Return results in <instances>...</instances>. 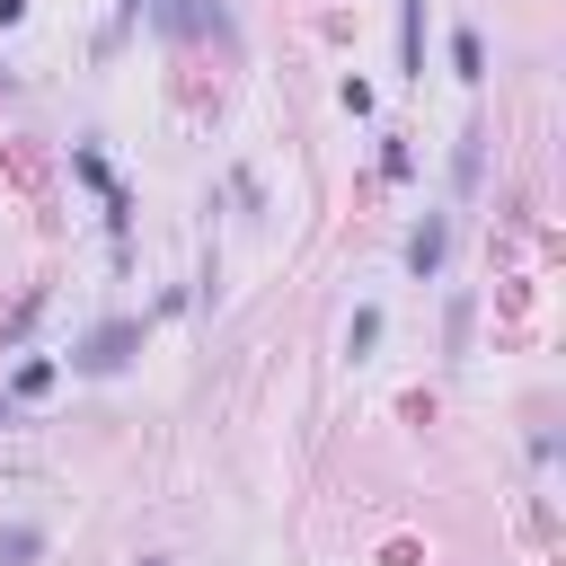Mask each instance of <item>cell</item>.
I'll list each match as a JSON object with an SVG mask.
<instances>
[{
  "label": "cell",
  "instance_id": "7a4b0ae2",
  "mask_svg": "<svg viewBox=\"0 0 566 566\" xmlns=\"http://www.w3.org/2000/svg\"><path fill=\"white\" fill-rule=\"evenodd\" d=\"M442 256H451V212H424V221L407 230V274H416V283H433V274H442Z\"/></svg>",
  "mask_w": 566,
  "mask_h": 566
},
{
  "label": "cell",
  "instance_id": "5b68a950",
  "mask_svg": "<svg viewBox=\"0 0 566 566\" xmlns=\"http://www.w3.org/2000/svg\"><path fill=\"white\" fill-rule=\"evenodd\" d=\"M478 177H486V133L469 124V133H460V150H451V186H460V195H478Z\"/></svg>",
  "mask_w": 566,
  "mask_h": 566
},
{
  "label": "cell",
  "instance_id": "8fae6325",
  "mask_svg": "<svg viewBox=\"0 0 566 566\" xmlns=\"http://www.w3.org/2000/svg\"><path fill=\"white\" fill-rule=\"evenodd\" d=\"M336 106H345V115H371V80L345 71V80H336Z\"/></svg>",
  "mask_w": 566,
  "mask_h": 566
},
{
  "label": "cell",
  "instance_id": "9a60e30c",
  "mask_svg": "<svg viewBox=\"0 0 566 566\" xmlns=\"http://www.w3.org/2000/svg\"><path fill=\"white\" fill-rule=\"evenodd\" d=\"M142 566H168V557H142Z\"/></svg>",
  "mask_w": 566,
  "mask_h": 566
},
{
  "label": "cell",
  "instance_id": "4fadbf2b",
  "mask_svg": "<svg viewBox=\"0 0 566 566\" xmlns=\"http://www.w3.org/2000/svg\"><path fill=\"white\" fill-rule=\"evenodd\" d=\"M9 424H18V398H9V389H0V433H9Z\"/></svg>",
  "mask_w": 566,
  "mask_h": 566
},
{
  "label": "cell",
  "instance_id": "3957f363",
  "mask_svg": "<svg viewBox=\"0 0 566 566\" xmlns=\"http://www.w3.org/2000/svg\"><path fill=\"white\" fill-rule=\"evenodd\" d=\"M398 71L424 80V0H398Z\"/></svg>",
  "mask_w": 566,
  "mask_h": 566
},
{
  "label": "cell",
  "instance_id": "8992f818",
  "mask_svg": "<svg viewBox=\"0 0 566 566\" xmlns=\"http://www.w3.org/2000/svg\"><path fill=\"white\" fill-rule=\"evenodd\" d=\"M53 380H62V354H27V363L9 371V398H44Z\"/></svg>",
  "mask_w": 566,
  "mask_h": 566
},
{
  "label": "cell",
  "instance_id": "277c9868",
  "mask_svg": "<svg viewBox=\"0 0 566 566\" xmlns=\"http://www.w3.org/2000/svg\"><path fill=\"white\" fill-rule=\"evenodd\" d=\"M71 177H80V186H88V195H97V203H106V195H115V186H124V177H115V168H106V150H97V142H71Z\"/></svg>",
  "mask_w": 566,
  "mask_h": 566
},
{
  "label": "cell",
  "instance_id": "30bf717a",
  "mask_svg": "<svg viewBox=\"0 0 566 566\" xmlns=\"http://www.w3.org/2000/svg\"><path fill=\"white\" fill-rule=\"evenodd\" d=\"M380 177H389V186H407V177H416V150H407V142H398V133H389V142H380Z\"/></svg>",
  "mask_w": 566,
  "mask_h": 566
},
{
  "label": "cell",
  "instance_id": "6da1fadb",
  "mask_svg": "<svg viewBox=\"0 0 566 566\" xmlns=\"http://www.w3.org/2000/svg\"><path fill=\"white\" fill-rule=\"evenodd\" d=\"M133 354H142V318H106V327H88V336L71 345V371H80V380H115Z\"/></svg>",
  "mask_w": 566,
  "mask_h": 566
},
{
  "label": "cell",
  "instance_id": "9c48e42d",
  "mask_svg": "<svg viewBox=\"0 0 566 566\" xmlns=\"http://www.w3.org/2000/svg\"><path fill=\"white\" fill-rule=\"evenodd\" d=\"M371 345H380V301H363V310H354V318H345V354H354V363H363V354H371Z\"/></svg>",
  "mask_w": 566,
  "mask_h": 566
},
{
  "label": "cell",
  "instance_id": "52a82bcc",
  "mask_svg": "<svg viewBox=\"0 0 566 566\" xmlns=\"http://www.w3.org/2000/svg\"><path fill=\"white\" fill-rule=\"evenodd\" d=\"M44 557V522H0V566H35Z\"/></svg>",
  "mask_w": 566,
  "mask_h": 566
},
{
  "label": "cell",
  "instance_id": "7c38bea8",
  "mask_svg": "<svg viewBox=\"0 0 566 566\" xmlns=\"http://www.w3.org/2000/svg\"><path fill=\"white\" fill-rule=\"evenodd\" d=\"M18 18H27V0H0V27H18Z\"/></svg>",
  "mask_w": 566,
  "mask_h": 566
},
{
  "label": "cell",
  "instance_id": "5bb4252c",
  "mask_svg": "<svg viewBox=\"0 0 566 566\" xmlns=\"http://www.w3.org/2000/svg\"><path fill=\"white\" fill-rule=\"evenodd\" d=\"M0 88H18V71H9V62H0Z\"/></svg>",
  "mask_w": 566,
  "mask_h": 566
},
{
  "label": "cell",
  "instance_id": "ba28073f",
  "mask_svg": "<svg viewBox=\"0 0 566 566\" xmlns=\"http://www.w3.org/2000/svg\"><path fill=\"white\" fill-rule=\"evenodd\" d=\"M451 71H460L469 88L486 80V35H478V27H451Z\"/></svg>",
  "mask_w": 566,
  "mask_h": 566
}]
</instances>
